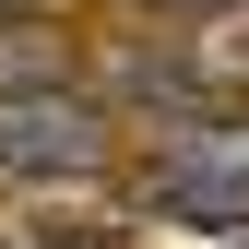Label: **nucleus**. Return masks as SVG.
Returning <instances> with one entry per match:
<instances>
[{
	"label": "nucleus",
	"instance_id": "nucleus-1",
	"mask_svg": "<svg viewBox=\"0 0 249 249\" xmlns=\"http://www.w3.org/2000/svg\"><path fill=\"white\" fill-rule=\"evenodd\" d=\"M107 166V107L71 83H24L0 95V178H95Z\"/></svg>",
	"mask_w": 249,
	"mask_h": 249
},
{
	"label": "nucleus",
	"instance_id": "nucleus-2",
	"mask_svg": "<svg viewBox=\"0 0 249 249\" xmlns=\"http://www.w3.org/2000/svg\"><path fill=\"white\" fill-rule=\"evenodd\" d=\"M154 202L237 237L249 226V131H237V119H190V131L154 154Z\"/></svg>",
	"mask_w": 249,
	"mask_h": 249
},
{
	"label": "nucleus",
	"instance_id": "nucleus-3",
	"mask_svg": "<svg viewBox=\"0 0 249 249\" xmlns=\"http://www.w3.org/2000/svg\"><path fill=\"white\" fill-rule=\"evenodd\" d=\"M154 12H226V0H154Z\"/></svg>",
	"mask_w": 249,
	"mask_h": 249
},
{
	"label": "nucleus",
	"instance_id": "nucleus-4",
	"mask_svg": "<svg viewBox=\"0 0 249 249\" xmlns=\"http://www.w3.org/2000/svg\"><path fill=\"white\" fill-rule=\"evenodd\" d=\"M12 12H24V0H0V24H12Z\"/></svg>",
	"mask_w": 249,
	"mask_h": 249
},
{
	"label": "nucleus",
	"instance_id": "nucleus-5",
	"mask_svg": "<svg viewBox=\"0 0 249 249\" xmlns=\"http://www.w3.org/2000/svg\"><path fill=\"white\" fill-rule=\"evenodd\" d=\"M226 249H249V226H237V237H226Z\"/></svg>",
	"mask_w": 249,
	"mask_h": 249
}]
</instances>
